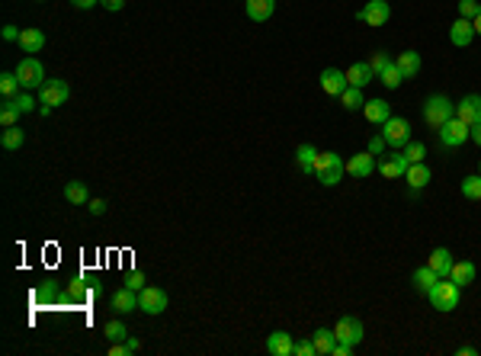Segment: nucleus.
Returning <instances> with one entry per match:
<instances>
[{
    "mask_svg": "<svg viewBox=\"0 0 481 356\" xmlns=\"http://www.w3.org/2000/svg\"><path fill=\"white\" fill-rule=\"evenodd\" d=\"M347 174V160L334 151H318V160H315V180L321 187H337Z\"/></svg>",
    "mask_w": 481,
    "mask_h": 356,
    "instance_id": "f257e3e1",
    "label": "nucleus"
},
{
    "mask_svg": "<svg viewBox=\"0 0 481 356\" xmlns=\"http://www.w3.org/2000/svg\"><path fill=\"white\" fill-rule=\"evenodd\" d=\"M453 116H456V103L446 94L427 96V103H424V122L430 125V129H440V125H446V122L453 119Z\"/></svg>",
    "mask_w": 481,
    "mask_h": 356,
    "instance_id": "f03ea898",
    "label": "nucleus"
},
{
    "mask_svg": "<svg viewBox=\"0 0 481 356\" xmlns=\"http://www.w3.org/2000/svg\"><path fill=\"white\" fill-rule=\"evenodd\" d=\"M17 77H19V84L26 87V90H39V87L48 81L42 61H39V58H32V55L23 58V61L17 65Z\"/></svg>",
    "mask_w": 481,
    "mask_h": 356,
    "instance_id": "7ed1b4c3",
    "label": "nucleus"
},
{
    "mask_svg": "<svg viewBox=\"0 0 481 356\" xmlns=\"http://www.w3.org/2000/svg\"><path fill=\"white\" fill-rule=\"evenodd\" d=\"M430 305H433L436 311H456L459 308V286H456L453 280L449 282L436 280V286L430 289Z\"/></svg>",
    "mask_w": 481,
    "mask_h": 356,
    "instance_id": "20e7f679",
    "label": "nucleus"
},
{
    "mask_svg": "<svg viewBox=\"0 0 481 356\" xmlns=\"http://www.w3.org/2000/svg\"><path fill=\"white\" fill-rule=\"evenodd\" d=\"M68 96H71V87H68V81H61V77H48L45 84L39 87V103L52 106V109L68 103Z\"/></svg>",
    "mask_w": 481,
    "mask_h": 356,
    "instance_id": "39448f33",
    "label": "nucleus"
},
{
    "mask_svg": "<svg viewBox=\"0 0 481 356\" xmlns=\"http://www.w3.org/2000/svg\"><path fill=\"white\" fill-rule=\"evenodd\" d=\"M440 145H443V148H462L465 141H469V135H472V129H469V125H465L462 119H449L446 122V125H440Z\"/></svg>",
    "mask_w": 481,
    "mask_h": 356,
    "instance_id": "423d86ee",
    "label": "nucleus"
},
{
    "mask_svg": "<svg viewBox=\"0 0 481 356\" xmlns=\"http://www.w3.org/2000/svg\"><path fill=\"white\" fill-rule=\"evenodd\" d=\"M382 138L389 141V148L401 151L407 141H411V122H407V119H395V116H391V119L382 125Z\"/></svg>",
    "mask_w": 481,
    "mask_h": 356,
    "instance_id": "0eeeda50",
    "label": "nucleus"
},
{
    "mask_svg": "<svg viewBox=\"0 0 481 356\" xmlns=\"http://www.w3.org/2000/svg\"><path fill=\"white\" fill-rule=\"evenodd\" d=\"M389 17H391V7L385 3V0H369V3L360 7V13H356V19L366 23V26H385Z\"/></svg>",
    "mask_w": 481,
    "mask_h": 356,
    "instance_id": "6e6552de",
    "label": "nucleus"
},
{
    "mask_svg": "<svg viewBox=\"0 0 481 356\" xmlns=\"http://www.w3.org/2000/svg\"><path fill=\"white\" fill-rule=\"evenodd\" d=\"M334 334H337V340H343V344H362V321L360 318H353V315H343L337 324H334Z\"/></svg>",
    "mask_w": 481,
    "mask_h": 356,
    "instance_id": "1a4fd4ad",
    "label": "nucleus"
},
{
    "mask_svg": "<svg viewBox=\"0 0 481 356\" xmlns=\"http://www.w3.org/2000/svg\"><path fill=\"white\" fill-rule=\"evenodd\" d=\"M167 292L158 289V286H145V289L139 292V308L145 311V315H161V311L167 308Z\"/></svg>",
    "mask_w": 481,
    "mask_h": 356,
    "instance_id": "9d476101",
    "label": "nucleus"
},
{
    "mask_svg": "<svg viewBox=\"0 0 481 356\" xmlns=\"http://www.w3.org/2000/svg\"><path fill=\"white\" fill-rule=\"evenodd\" d=\"M456 119H462L469 129L481 125V96L478 94H469L456 103Z\"/></svg>",
    "mask_w": 481,
    "mask_h": 356,
    "instance_id": "9b49d317",
    "label": "nucleus"
},
{
    "mask_svg": "<svg viewBox=\"0 0 481 356\" xmlns=\"http://www.w3.org/2000/svg\"><path fill=\"white\" fill-rule=\"evenodd\" d=\"M347 71H340V67H324L321 71V90L327 96H340L343 90H347Z\"/></svg>",
    "mask_w": 481,
    "mask_h": 356,
    "instance_id": "f8f14e48",
    "label": "nucleus"
},
{
    "mask_svg": "<svg viewBox=\"0 0 481 356\" xmlns=\"http://www.w3.org/2000/svg\"><path fill=\"white\" fill-rule=\"evenodd\" d=\"M472 39H475V26H472V19H465V17H459L449 26V42H453L456 48H469L472 45Z\"/></svg>",
    "mask_w": 481,
    "mask_h": 356,
    "instance_id": "ddd939ff",
    "label": "nucleus"
},
{
    "mask_svg": "<svg viewBox=\"0 0 481 356\" xmlns=\"http://www.w3.org/2000/svg\"><path fill=\"white\" fill-rule=\"evenodd\" d=\"M347 174H353V177H372V174H376V154H372V151L353 154V158L347 160Z\"/></svg>",
    "mask_w": 481,
    "mask_h": 356,
    "instance_id": "4468645a",
    "label": "nucleus"
},
{
    "mask_svg": "<svg viewBox=\"0 0 481 356\" xmlns=\"http://www.w3.org/2000/svg\"><path fill=\"white\" fill-rule=\"evenodd\" d=\"M110 308L116 311V315H129V311H135V308H139V292L129 289V286H122V289L112 295Z\"/></svg>",
    "mask_w": 481,
    "mask_h": 356,
    "instance_id": "2eb2a0df",
    "label": "nucleus"
},
{
    "mask_svg": "<svg viewBox=\"0 0 481 356\" xmlns=\"http://www.w3.org/2000/svg\"><path fill=\"white\" fill-rule=\"evenodd\" d=\"M244 10L254 23H267L276 13V0H244Z\"/></svg>",
    "mask_w": 481,
    "mask_h": 356,
    "instance_id": "dca6fc26",
    "label": "nucleus"
},
{
    "mask_svg": "<svg viewBox=\"0 0 481 356\" xmlns=\"http://www.w3.org/2000/svg\"><path fill=\"white\" fill-rule=\"evenodd\" d=\"M475 276H478V270H475V263H472V260H459V263H453V270H449V280H453L459 289L472 286Z\"/></svg>",
    "mask_w": 481,
    "mask_h": 356,
    "instance_id": "f3484780",
    "label": "nucleus"
},
{
    "mask_svg": "<svg viewBox=\"0 0 481 356\" xmlns=\"http://www.w3.org/2000/svg\"><path fill=\"white\" fill-rule=\"evenodd\" d=\"M405 170H407V160H405L401 151H398V154H389V158L379 164V174L385 180H401V177H405Z\"/></svg>",
    "mask_w": 481,
    "mask_h": 356,
    "instance_id": "a211bd4d",
    "label": "nucleus"
},
{
    "mask_svg": "<svg viewBox=\"0 0 481 356\" xmlns=\"http://www.w3.org/2000/svg\"><path fill=\"white\" fill-rule=\"evenodd\" d=\"M292 347H296V340H292V334H286V331H273L267 340V350L273 356H292Z\"/></svg>",
    "mask_w": 481,
    "mask_h": 356,
    "instance_id": "6ab92c4d",
    "label": "nucleus"
},
{
    "mask_svg": "<svg viewBox=\"0 0 481 356\" xmlns=\"http://www.w3.org/2000/svg\"><path fill=\"white\" fill-rule=\"evenodd\" d=\"M405 183L411 187V193L424 189L427 183H430V167H427L424 160H420V164H411V167L405 170Z\"/></svg>",
    "mask_w": 481,
    "mask_h": 356,
    "instance_id": "aec40b11",
    "label": "nucleus"
},
{
    "mask_svg": "<svg viewBox=\"0 0 481 356\" xmlns=\"http://www.w3.org/2000/svg\"><path fill=\"white\" fill-rule=\"evenodd\" d=\"M453 263H456V260H453V253L446 251V247H436V251L430 253V263H427V266H430V270H433L440 280H443V276L449 280V270H453Z\"/></svg>",
    "mask_w": 481,
    "mask_h": 356,
    "instance_id": "412c9836",
    "label": "nucleus"
},
{
    "mask_svg": "<svg viewBox=\"0 0 481 356\" xmlns=\"http://www.w3.org/2000/svg\"><path fill=\"white\" fill-rule=\"evenodd\" d=\"M372 77H376V74H372L369 61H353V65L347 67V84H350V87H360V90H362Z\"/></svg>",
    "mask_w": 481,
    "mask_h": 356,
    "instance_id": "4be33fe9",
    "label": "nucleus"
},
{
    "mask_svg": "<svg viewBox=\"0 0 481 356\" xmlns=\"http://www.w3.org/2000/svg\"><path fill=\"white\" fill-rule=\"evenodd\" d=\"M362 113H366V119H369L372 125H385V122L391 119V106L385 103V100H366Z\"/></svg>",
    "mask_w": 481,
    "mask_h": 356,
    "instance_id": "5701e85b",
    "label": "nucleus"
},
{
    "mask_svg": "<svg viewBox=\"0 0 481 356\" xmlns=\"http://www.w3.org/2000/svg\"><path fill=\"white\" fill-rule=\"evenodd\" d=\"M395 67L401 71L405 81H411V77L420 74V55H417V52H401V55L395 58Z\"/></svg>",
    "mask_w": 481,
    "mask_h": 356,
    "instance_id": "b1692460",
    "label": "nucleus"
},
{
    "mask_svg": "<svg viewBox=\"0 0 481 356\" xmlns=\"http://www.w3.org/2000/svg\"><path fill=\"white\" fill-rule=\"evenodd\" d=\"M19 48L23 52H42L45 48V32L42 29H36V26H29V29H23V36H19Z\"/></svg>",
    "mask_w": 481,
    "mask_h": 356,
    "instance_id": "393cba45",
    "label": "nucleus"
},
{
    "mask_svg": "<svg viewBox=\"0 0 481 356\" xmlns=\"http://www.w3.org/2000/svg\"><path fill=\"white\" fill-rule=\"evenodd\" d=\"M315 160H318V148L315 145H298V151H296V164H298V170L302 174H315Z\"/></svg>",
    "mask_w": 481,
    "mask_h": 356,
    "instance_id": "a878e982",
    "label": "nucleus"
},
{
    "mask_svg": "<svg viewBox=\"0 0 481 356\" xmlns=\"http://www.w3.org/2000/svg\"><path fill=\"white\" fill-rule=\"evenodd\" d=\"M311 340H315V350L318 356H331L334 353V344H337V334H334V328H318L315 334H311Z\"/></svg>",
    "mask_w": 481,
    "mask_h": 356,
    "instance_id": "bb28decb",
    "label": "nucleus"
},
{
    "mask_svg": "<svg viewBox=\"0 0 481 356\" xmlns=\"http://www.w3.org/2000/svg\"><path fill=\"white\" fill-rule=\"evenodd\" d=\"M65 199L71 206H83V202H90V193H87V187H83L81 180H71L65 187Z\"/></svg>",
    "mask_w": 481,
    "mask_h": 356,
    "instance_id": "cd10ccee",
    "label": "nucleus"
},
{
    "mask_svg": "<svg viewBox=\"0 0 481 356\" xmlns=\"http://www.w3.org/2000/svg\"><path fill=\"white\" fill-rule=\"evenodd\" d=\"M436 280H440V276H436L430 266H420V270H414V286L424 292V295H430V289L436 286Z\"/></svg>",
    "mask_w": 481,
    "mask_h": 356,
    "instance_id": "c85d7f7f",
    "label": "nucleus"
},
{
    "mask_svg": "<svg viewBox=\"0 0 481 356\" xmlns=\"http://www.w3.org/2000/svg\"><path fill=\"white\" fill-rule=\"evenodd\" d=\"M23 141H26V132L17 129V125H10V129H3V138H0V145L7 151H19L23 148Z\"/></svg>",
    "mask_w": 481,
    "mask_h": 356,
    "instance_id": "c756f323",
    "label": "nucleus"
},
{
    "mask_svg": "<svg viewBox=\"0 0 481 356\" xmlns=\"http://www.w3.org/2000/svg\"><path fill=\"white\" fill-rule=\"evenodd\" d=\"M340 106L343 109H362V106H366V100H362V90L360 87H347V90H343L340 94Z\"/></svg>",
    "mask_w": 481,
    "mask_h": 356,
    "instance_id": "7c9ffc66",
    "label": "nucleus"
},
{
    "mask_svg": "<svg viewBox=\"0 0 481 356\" xmlns=\"http://www.w3.org/2000/svg\"><path fill=\"white\" fill-rule=\"evenodd\" d=\"M19 77H17V71H3L0 74V96H17L19 94Z\"/></svg>",
    "mask_w": 481,
    "mask_h": 356,
    "instance_id": "2f4dec72",
    "label": "nucleus"
},
{
    "mask_svg": "<svg viewBox=\"0 0 481 356\" xmlns=\"http://www.w3.org/2000/svg\"><path fill=\"white\" fill-rule=\"evenodd\" d=\"M103 337L112 340V344H122V340L129 337V331H125L122 321H106V324H103Z\"/></svg>",
    "mask_w": 481,
    "mask_h": 356,
    "instance_id": "473e14b6",
    "label": "nucleus"
},
{
    "mask_svg": "<svg viewBox=\"0 0 481 356\" xmlns=\"http://www.w3.org/2000/svg\"><path fill=\"white\" fill-rule=\"evenodd\" d=\"M462 196L472 199V202H478L481 199V174H472V177L462 180Z\"/></svg>",
    "mask_w": 481,
    "mask_h": 356,
    "instance_id": "72a5a7b5",
    "label": "nucleus"
},
{
    "mask_svg": "<svg viewBox=\"0 0 481 356\" xmlns=\"http://www.w3.org/2000/svg\"><path fill=\"white\" fill-rule=\"evenodd\" d=\"M401 154H405L407 167H411V164H420V160H424L427 148H424V145H420V141H407L405 148H401Z\"/></svg>",
    "mask_w": 481,
    "mask_h": 356,
    "instance_id": "f704fd0d",
    "label": "nucleus"
},
{
    "mask_svg": "<svg viewBox=\"0 0 481 356\" xmlns=\"http://www.w3.org/2000/svg\"><path fill=\"white\" fill-rule=\"evenodd\" d=\"M17 122H19V109L13 106V100H3V103H0V125L10 129V125H17Z\"/></svg>",
    "mask_w": 481,
    "mask_h": 356,
    "instance_id": "c9c22d12",
    "label": "nucleus"
},
{
    "mask_svg": "<svg viewBox=\"0 0 481 356\" xmlns=\"http://www.w3.org/2000/svg\"><path fill=\"white\" fill-rule=\"evenodd\" d=\"M379 81H382V84H385V87H389V90H398L405 77H401V71H398V67L391 65V67H385V71H382V74H379Z\"/></svg>",
    "mask_w": 481,
    "mask_h": 356,
    "instance_id": "e433bc0d",
    "label": "nucleus"
},
{
    "mask_svg": "<svg viewBox=\"0 0 481 356\" xmlns=\"http://www.w3.org/2000/svg\"><path fill=\"white\" fill-rule=\"evenodd\" d=\"M391 65H395V61H391V58L385 55V52H376V55L369 58V67H372V74H376V77H379L382 71H385V67H391Z\"/></svg>",
    "mask_w": 481,
    "mask_h": 356,
    "instance_id": "4c0bfd02",
    "label": "nucleus"
},
{
    "mask_svg": "<svg viewBox=\"0 0 481 356\" xmlns=\"http://www.w3.org/2000/svg\"><path fill=\"white\" fill-rule=\"evenodd\" d=\"M3 100H13V106H17L19 113H32L36 109V100L29 94H17V96H3Z\"/></svg>",
    "mask_w": 481,
    "mask_h": 356,
    "instance_id": "58836bf2",
    "label": "nucleus"
},
{
    "mask_svg": "<svg viewBox=\"0 0 481 356\" xmlns=\"http://www.w3.org/2000/svg\"><path fill=\"white\" fill-rule=\"evenodd\" d=\"M478 13H481V3H478V0H459V17L475 19Z\"/></svg>",
    "mask_w": 481,
    "mask_h": 356,
    "instance_id": "ea45409f",
    "label": "nucleus"
},
{
    "mask_svg": "<svg viewBox=\"0 0 481 356\" xmlns=\"http://www.w3.org/2000/svg\"><path fill=\"white\" fill-rule=\"evenodd\" d=\"M125 286H129V289H135V292H141V289H145V286H148V280H145V273L132 270L129 276H125Z\"/></svg>",
    "mask_w": 481,
    "mask_h": 356,
    "instance_id": "a19ab883",
    "label": "nucleus"
},
{
    "mask_svg": "<svg viewBox=\"0 0 481 356\" xmlns=\"http://www.w3.org/2000/svg\"><path fill=\"white\" fill-rule=\"evenodd\" d=\"M292 356H318L315 340H298L296 347H292Z\"/></svg>",
    "mask_w": 481,
    "mask_h": 356,
    "instance_id": "79ce46f5",
    "label": "nucleus"
},
{
    "mask_svg": "<svg viewBox=\"0 0 481 356\" xmlns=\"http://www.w3.org/2000/svg\"><path fill=\"white\" fill-rule=\"evenodd\" d=\"M87 209H90V216H103V212H106V199H90Z\"/></svg>",
    "mask_w": 481,
    "mask_h": 356,
    "instance_id": "37998d69",
    "label": "nucleus"
},
{
    "mask_svg": "<svg viewBox=\"0 0 481 356\" xmlns=\"http://www.w3.org/2000/svg\"><path fill=\"white\" fill-rule=\"evenodd\" d=\"M385 148H389V141L382 138V135H376V138L369 141V151H372V154H382V151H385Z\"/></svg>",
    "mask_w": 481,
    "mask_h": 356,
    "instance_id": "c03bdc74",
    "label": "nucleus"
},
{
    "mask_svg": "<svg viewBox=\"0 0 481 356\" xmlns=\"http://www.w3.org/2000/svg\"><path fill=\"white\" fill-rule=\"evenodd\" d=\"M19 36H23V29H17V26H3V39H7V42H19Z\"/></svg>",
    "mask_w": 481,
    "mask_h": 356,
    "instance_id": "a18cd8bd",
    "label": "nucleus"
},
{
    "mask_svg": "<svg viewBox=\"0 0 481 356\" xmlns=\"http://www.w3.org/2000/svg\"><path fill=\"white\" fill-rule=\"evenodd\" d=\"M125 347H129V356H135L141 350V340L139 337H125Z\"/></svg>",
    "mask_w": 481,
    "mask_h": 356,
    "instance_id": "49530a36",
    "label": "nucleus"
},
{
    "mask_svg": "<svg viewBox=\"0 0 481 356\" xmlns=\"http://www.w3.org/2000/svg\"><path fill=\"white\" fill-rule=\"evenodd\" d=\"M100 0H71V7H77V10H90V7H96Z\"/></svg>",
    "mask_w": 481,
    "mask_h": 356,
    "instance_id": "de8ad7c7",
    "label": "nucleus"
},
{
    "mask_svg": "<svg viewBox=\"0 0 481 356\" xmlns=\"http://www.w3.org/2000/svg\"><path fill=\"white\" fill-rule=\"evenodd\" d=\"M110 353H112V356H129V347H125V340H122V344H112Z\"/></svg>",
    "mask_w": 481,
    "mask_h": 356,
    "instance_id": "09e8293b",
    "label": "nucleus"
},
{
    "mask_svg": "<svg viewBox=\"0 0 481 356\" xmlns=\"http://www.w3.org/2000/svg\"><path fill=\"white\" fill-rule=\"evenodd\" d=\"M100 3L106 10H122V7H125V0H100Z\"/></svg>",
    "mask_w": 481,
    "mask_h": 356,
    "instance_id": "8fccbe9b",
    "label": "nucleus"
},
{
    "mask_svg": "<svg viewBox=\"0 0 481 356\" xmlns=\"http://www.w3.org/2000/svg\"><path fill=\"white\" fill-rule=\"evenodd\" d=\"M469 138H472L475 145H478V148H481V125H475V129H472V135H469Z\"/></svg>",
    "mask_w": 481,
    "mask_h": 356,
    "instance_id": "3c124183",
    "label": "nucleus"
},
{
    "mask_svg": "<svg viewBox=\"0 0 481 356\" xmlns=\"http://www.w3.org/2000/svg\"><path fill=\"white\" fill-rule=\"evenodd\" d=\"M475 353H478V350L469 347V344H465V347H459V356H475Z\"/></svg>",
    "mask_w": 481,
    "mask_h": 356,
    "instance_id": "603ef678",
    "label": "nucleus"
},
{
    "mask_svg": "<svg viewBox=\"0 0 481 356\" xmlns=\"http://www.w3.org/2000/svg\"><path fill=\"white\" fill-rule=\"evenodd\" d=\"M472 26H475V36H481V13L472 19Z\"/></svg>",
    "mask_w": 481,
    "mask_h": 356,
    "instance_id": "864d4df0",
    "label": "nucleus"
}]
</instances>
